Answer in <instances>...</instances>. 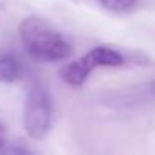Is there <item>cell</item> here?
<instances>
[{"instance_id":"6da1fadb","label":"cell","mask_w":155,"mask_h":155,"mask_svg":"<svg viewBox=\"0 0 155 155\" xmlns=\"http://www.w3.org/2000/svg\"><path fill=\"white\" fill-rule=\"evenodd\" d=\"M20 38L30 57L40 62H57L70 57L72 44L64 34L40 17H27L22 20Z\"/></svg>"},{"instance_id":"277c9868","label":"cell","mask_w":155,"mask_h":155,"mask_svg":"<svg viewBox=\"0 0 155 155\" xmlns=\"http://www.w3.org/2000/svg\"><path fill=\"white\" fill-rule=\"evenodd\" d=\"M22 62L17 55L4 52L0 54V84H14L22 77Z\"/></svg>"},{"instance_id":"7a4b0ae2","label":"cell","mask_w":155,"mask_h":155,"mask_svg":"<svg viewBox=\"0 0 155 155\" xmlns=\"http://www.w3.org/2000/svg\"><path fill=\"white\" fill-rule=\"evenodd\" d=\"M54 117V105L48 90L42 84H34L24 107V127L28 137L40 140L48 134Z\"/></svg>"},{"instance_id":"8992f818","label":"cell","mask_w":155,"mask_h":155,"mask_svg":"<svg viewBox=\"0 0 155 155\" xmlns=\"http://www.w3.org/2000/svg\"><path fill=\"white\" fill-rule=\"evenodd\" d=\"M5 130H4V127L0 125V152L4 150V147H5Z\"/></svg>"},{"instance_id":"5b68a950","label":"cell","mask_w":155,"mask_h":155,"mask_svg":"<svg viewBox=\"0 0 155 155\" xmlns=\"http://www.w3.org/2000/svg\"><path fill=\"white\" fill-rule=\"evenodd\" d=\"M138 0H98V4L112 12H127L137 5Z\"/></svg>"},{"instance_id":"3957f363","label":"cell","mask_w":155,"mask_h":155,"mask_svg":"<svg viewBox=\"0 0 155 155\" xmlns=\"http://www.w3.org/2000/svg\"><path fill=\"white\" fill-rule=\"evenodd\" d=\"M124 64V55L110 47H95L80 57L78 60L65 65L60 70V77L65 84L72 87H80L85 84L92 70L98 67H120Z\"/></svg>"}]
</instances>
